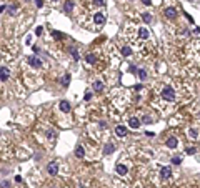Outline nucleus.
<instances>
[{
	"mask_svg": "<svg viewBox=\"0 0 200 188\" xmlns=\"http://www.w3.org/2000/svg\"><path fill=\"white\" fill-rule=\"evenodd\" d=\"M172 163H174V165H180V163H182V158L180 157H172Z\"/></svg>",
	"mask_w": 200,
	"mask_h": 188,
	"instance_id": "bb28decb",
	"label": "nucleus"
},
{
	"mask_svg": "<svg viewBox=\"0 0 200 188\" xmlns=\"http://www.w3.org/2000/svg\"><path fill=\"white\" fill-rule=\"evenodd\" d=\"M93 4H97V5H105V0H93Z\"/></svg>",
	"mask_w": 200,
	"mask_h": 188,
	"instance_id": "72a5a7b5",
	"label": "nucleus"
},
{
	"mask_svg": "<svg viewBox=\"0 0 200 188\" xmlns=\"http://www.w3.org/2000/svg\"><path fill=\"white\" fill-rule=\"evenodd\" d=\"M160 175H162V178H170V177H172V168H170V167H164L162 170H160Z\"/></svg>",
	"mask_w": 200,
	"mask_h": 188,
	"instance_id": "9b49d317",
	"label": "nucleus"
},
{
	"mask_svg": "<svg viewBox=\"0 0 200 188\" xmlns=\"http://www.w3.org/2000/svg\"><path fill=\"white\" fill-rule=\"evenodd\" d=\"M145 135H147V137H149V138H154V137H155V133H154V132H147V133H145Z\"/></svg>",
	"mask_w": 200,
	"mask_h": 188,
	"instance_id": "e433bc0d",
	"label": "nucleus"
},
{
	"mask_svg": "<svg viewBox=\"0 0 200 188\" xmlns=\"http://www.w3.org/2000/svg\"><path fill=\"white\" fill-rule=\"evenodd\" d=\"M15 182H17V183L22 182V177H20V175H17V177H15Z\"/></svg>",
	"mask_w": 200,
	"mask_h": 188,
	"instance_id": "58836bf2",
	"label": "nucleus"
},
{
	"mask_svg": "<svg viewBox=\"0 0 200 188\" xmlns=\"http://www.w3.org/2000/svg\"><path fill=\"white\" fill-rule=\"evenodd\" d=\"M52 35H53V38H65V35L60 32H52Z\"/></svg>",
	"mask_w": 200,
	"mask_h": 188,
	"instance_id": "a878e982",
	"label": "nucleus"
},
{
	"mask_svg": "<svg viewBox=\"0 0 200 188\" xmlns=\"http://www.w3.org/2000/svg\"><path fill=\"white\" fill-rule=\"evenodd\" d=\"M75 157H77V158H83V157H85V150H83L82 145H77V148H75Z\"/></svg>",
	"mask_w": 200,
	"mask_h": 188,
	"instance_id": "4468645a",
	"label": "nucleus"
},
{
	"mask_svg": "<svg viewBox=\"0 0 200 188\" xmlns=\"http://www.w3.org/2000/svg\"><path fill=\"white\" fill-rule=\"evenodd\" d=\"M115 172H117L118 175H127V172H128V168L125 167V165H122V163H118L117 167H115Z\"/></svg>",
	"mask_w": 200,
	"mask_h": 188,
	"instance_id": "f8f14e48",
	"label": "nucleus"
},
{
	"mask_svg": "<svg viewBox=\"0 0 200 188\" xmlns=\"http://www.w3.org/2000/svg\"><path fill=\"white\" fill-rule=\"evenodd\" d=\"M63 10H65L67 13H70V12L73 10V0H67L65 5H63Z\"/></svg>",
	"mask_w": 200,
	"mask_h": 188,
	"instance_id": "f3484780",
	"label": "nucleus"
},
{
	"mask_svg": "<svg viewBox=\"0 0 200 188\" xmlns=\"http://www.w3.org/2000/svg\"><path fill=\"white\" fill-rule=\"evenodd\" d=\"M47 173L52 175V177H55L57 173H58V163H57V162H50V163H48V165H47Z\"/></svg>",
	"mask_w": 200,
	"mask_h": 188,
	"instance_id": "f03ea898",
	"label": "nucleus"
},
{
	"mask_svg": "<svg viewBox=\"0 0 200 188\" xmlns=\"http://www.w3.org/2000/svg\"><path fill=\"white\" fill-rule=\"evenodd\" d=\"M144 120H145V123H152V122H154V120H152V117H145Z\"/></svg>",
	"mask_w": 200,
	"mask_h": 188,
	"instance_id": "c9c22d12",
	"label": "nucleus"
},
{
	"mask_svg": "<svg viewBox=\"0 0 200 188\" xmlns=\"http://www.w3.org/2000/svg\"><path fill=\"white\" fill-rule=\"evenodd\" d=\"M115 152V145L113 143H107L105 145V148H103V155H110V153Z\"/></svg>",
	"mask_w": 200,
	"mask_h": 188,
	"instance_id": "ddd939ff",
	"label": "nucleus"
},
{
	"mask_svg": "<svg viewBox=\"0 0 200 188\" xmlns=\"http://www.w3.org/2000/svg\"><path fill=\"white\" fill-rule=\"evenodd\" d=\"M68 52H70V55H72V58L75 62H78V58H80V55H78V52H77V48H73V47H70L68 48Z\"/></svg>",
	"mask_w": 200,
	"mask_h": 188,
	"instance_id": "6ab92c4d",
	"label": "nucleus"
},
{
	"mask_svg": "<svg viewBox=\"0 0 200 188\" xmlns=\"http://www.w3.org/2000/svg\"><path fill=\"white\" fill-rule=\"evenodd\" d=\"M189 2H194V0H189Z\"/></svg>",
	"mask_w": 200,
	"mask_h": 188,
	"instance_id": "a19ab883",
	"label": "nucleus"
},
{
	"mask_svg": "<svg viewBox=\"0 0 200 188\" xmlns=\"http://www.w3.org/2000/svg\"><path fill=\"white\" fill-rule=\"evenodd\" d=\"M28 63H30L33 68H42V60L37 58V57H30V58H28Z\"/></svg>",
	"mask_w": 200,
	"mask_h": 188,
	"instance_id": "0eeeda50",
	"label": "nucleus"
},
{
	"mask_svg": "<svg viewBox=\"0 0 200 188\" xmlns=\"http://www.w3.org/2000/svg\"><path fill=\"white\" fill-rule=\"evenodd\" d=\"M52 2H57V0H52Z\"/></svg>",
	"mask_w": 200,
	"mask_h": 188,
	"instance_id": "ea45409f",
	"label": "nucleus"
},
{
	"mask_svg": "<svg viewBox=\"0 0 200 188\" xmlns=\"http://www.w3.org/2000/svg\"><path fill=\"white\" fill-rule=\"evenodd\" d=\"M58 108H60L63 113H68L70 108H72V105H70V102H67V100H62V102L58 103Z\"/></svg>",
	"mask_w": 200,
	"mask_h": 188,
	"instance_id": "423d86ee",
	"label": "nucleus"
},
{
	"mask_svg": "<svg viewBox=\"0 0 200 188\" xmlns=\"http://www.w3.org/2000/svg\"><path fill=\"white\" fill-rule=\"evenodd\" d=\"M90 98H92V92H85V95H83V100H85V102H88Z\"/></svg>",
	"mask_w": 200,
	"mask_h": 188,
	"instance_id": "cd10ccee",
	"label": "nucleus"
},
{
	"mask_svg": "<svg viewBox=\"0 0 200 188\" xmlns=\"http://www.w3.org/2000/svg\"><path fill=\"white\" fill-rule=\"evenodd\" d=\"M42 33H43V28H42V27H37V28H35V35L40 37Z\"/></svg>",
	"mask_w": 200,
	"mask_h": 188,
	"instance_id": "c85d7f7f",
	"label": "nucleus"
},
{
	"mask_svg": "<svg viewBox=\"0 0 200 188\" xmlns=\"http://www.w3.org/2000/svg\"><path fill=\"white\" fill-rule=\"evenodd\" d=\"M85 62L90 63V65H93V63H97V57L93 55V53H87L85 55Z\"/></svg>",
	"mask_w": 200,
	"mask_h": 188,
	"instance_id": "2eb2a0df",
	"label": "nucleus"
},
{
	"mask_svg": "<svg viewBox=\"0 0 200 188\" xmlns=\"http://www.w3.org/2000/svg\"><path fill=\"white\" fill-rule=\"evenodd\" d=\"M142 20H144L145 23H150V22H152V15H150L149 12H145V13H142Z\"/></svg>",
	"mask_w": 200,
	"mask_h": 188,
	"instance_id": "4be33fe9",
	"label": "nucleus"
},
{
	"mask_svg": "<svg viewBox=\"0 0 200 188\" xmlns=\"http://www.w3.org/2000/svg\"><path fill=\"white\" fill-rule=\"evenodd\" d=\"M164 15L167 17V18H175V17L179 15V12H177V9H174V7H167L164 10Z\"/></svg>",
	"mask_w": 200,
	"mask_h": 188,
	"instance_id": "20e7f679",
	"label": "nucleus"
},
{
	"mask_svg": "<svg viewBox=\"0 0 200 188\" xmlns=\"http://www.w3.org/2000/svg\"><path fill=\"white\" fill-rule=\"evenodd\" d=\"M177 145H179V140H177L175 137L167 138V148H177Z\"/></svg>",
	"mask_w": 200,
	"mask_h": 188,
	"instance_id": "9d476101",
	"label": "nucleus"
},
{
	"mask_svg": "<svg viewBox=\"0 0 200 188\" xmlns=\"http://www.w3.org/2000/svg\"><path fill=\"white\" fill-rule=\"evenodd\" d=\"M122 55L123 57H130L132 55V48H130V47H122Z\"/></svg>",
	"mask_w": 200,
	"mask_h": 188,
	"instance_id": "412c9836",
	"label": "nucleus"
},
{
	"mask_svg": "<svg viewBox=\"0 0 200 188\" xmlns=\"http://www.w3.org/2000/svg\"><path fill=\"white\" fill-rule=\"evenodd\" d=\"M93 22H95V25L102 27L105 23V13L102 12H97V13H93Z\"/></svg>",
	"mask_w": 200,
	"mask_h": 188,
	"instance_id": "7ed1b4c3",
	"label": "nucleus"
},
{
	"mask_svg": "<svg viewBox=\"0 0 200 188\" xmlns=\"http://www.w3.org/2000/svg\"><path fill=\"white\" fill-rule=\"evenodd\" d=\"M137 75H139L140 80H145V78H147V72H145L144 68H140V70H137Z\"/></svg>",
	"mask_w": 200,
	"mask_h": 188,
	"instance_id": "5701e85b",
	"label": "nucleus"
},
{
	"mask_svg": "<svg viewBox=\"0 0 200 188\" xmlns=\"http://www.w3.org/2000/svg\"><path fill=\"white\" fill-rule=\"evenodd\" d=\"M7 12H9V15H15L17 7L15 5H9V7H7Z\"/></svg>",
	"mask_w": 200,
	"mask_h": 188,
	"instance_id": "b1692460",
	"label": "nucleus"
},
{
	"mask_svg": "<svg viewBox=\"0 0 200 188\" xmlns=\"http://www.w3.org/2000/svg\"><path fill=\"white\" fill-rule=\"evenodd\" d=\"M128 127L133 128V130L140 128V120H139V118H135V117H132L130 120H128Z\"/></svg>",
	"mask_w": 200,
	"mask_h": 188,
	"instance_id": "1a4fd4ad",
	"label": "nucleus"
},
{
	"mask_svg": "<svg viewBox=\"0 0 200 188\" xmlns=\"http://www.w3.org/2000/svg\"><path fill=\"white\" fill-rule=\"evenodd\" d=\"M47 137H48V138H53V132H52V130H48V132H47Z\"/></svg>",
	"mask_w": 200,
	"mask_h": 188,
	"instance_id": "4c0bfd02",
	"label": "nucleus"
},
{
	"mask_svg": "<svg viewBox=\"0 0 200 188\" xmlns=\"http://www.w3.org/2000/svg\"><path fill=\"white\" fill-rule=\"evenodd\" d=\"M70 80H72V77H70V73H65V75H63V77H62V85H63V87H68V85H70Z\"/></svg>",
	"mask_w": 200,
	"mask_h": 188,
	"instance_id": "dca6fc26",
	"label": "nucleus"
},
{
	"mask_svg": "<svg viewBox=\"0 0 200 188\" xmlns=\"http://www.w3.org/2000/svg\"><path fill=\"white\" fill-rule=\"evenodd\" d=\"M144 5H152V0H142Z\"/></svg>",
	"mask_w": 200,
	"mask_h": 188,
	"instance_id": "f704fd0d",
	"label": "nucleus"
},
{
	"mask_svg": "<svg viewBox=\"0 0 200 188\" xmlns=\"http://www.w3.org/2000/svg\"><path fill=\"white\" fill-rule=\"evenodd\" d=\"M35 5L38 7V9H42V7H43V0H35Z\"/></svg>",
	"mask_w": 200,
	"mask_h": 188,
	"instance_id": "2f4dec72",
	"label": "nucleus"
},
{
	"mask_svg": "<svg viewBox=\"0 0 200 188\" xmlns=\"http://www.w3.org/2000/svg\"><path fill=\"white\" fill-rule=\"evenodd\" d=\"M0 188H10V182L9 180H2L0 182Z\"/></svg>",
	"mask_w": 200,
	"mask_h": 188,
	"instance_id": "393cba45",
	"label": "nucleus"
},
{
	"mask_svg": "<svg viewBox=\"0 0 200 188\" xmlns=\"http://www.w3.org/2000/svg\"><path fill=\"white\" fill-rule=\"evenodd\" d=\"M190 137L197 138V137H199V132H197V130H190Z\"/></svg>",
	"mask_w": 200,
	"mask_h": 188,
	"instance_id": "c756f323",
	"label": "nucleus"
},
{
	"mask_svg": "<svg viewBox=\"0 0 200 188\" xmlns=\"http://www.w3.org/2000/svg\"><path fill=\"white\" fill-rule=\"evenodd\" d=\"M128 72H132V73H137V67H135V65H130V67H128Z\"/></svg>",
	"mask_w": 200,
	"mask_h": 188,
	"instance_id": "473e14b6",
	"label": "nucleus"
},
{
	"mask_svg": "<svg viewBox=\"0 0 200 188\" xmlns=\"http://www.w3.org/2000/svg\"><path fill=\"white\" fill-rule=\"evenodd\" d=\"M162 98L167 100V102H174L175 100V92L172 87H165L164 90H162Z\"/></svg>",
	"mask_w": 200,
	"mask_h": 188,
	"instance_id": "f257e3e1",
	"label": "nucleus"
},
{
	"mask_svg": "<svg viewBox=\"0 0 200 188\" xmlns=\"http://www.w3.org/2000/svg\"><path fill=\"white\" fill-rule=\"evenodd\" d=\"M139 37H140V38H144V40H145V38H149V30H147V28H140V30H139Z\"/></svg>",
	"mask_w": 200,
	"mask_h": 188,
	"instance_id": "aec40b11",
	"label": "nucleus"
},
{
	"mask_svg": "<svg viewBox=\"0 0 200 188\" xmlns=\"http://www.w3.org/2000/svg\"><path fill=\"white\" fill-rule=\"evenodd\" d=\"M10 77V70L9 68H5V67H0V80L7 82V78Z\"/></svg>",
	"mask_w": 200,
	"mask_h": 188,
	"instance_id": "6e6552de",
	"label": "nucleus"
},
{
	"mask_svg": "<svg viewBox=\"0 0 200 188\" xmlns=\"http://www.w3.org/2000/svg\"><path fill=\"white\" fill-rule=\"evenodd\" d=\"M115 135H117V137H120V138L127 137V127H123V125H117V127H115Z\"/></svg>",
	"mask_w": 200,
	"mask_h": 188,
	"instance_id": "39448f33",
	"label": "nucleus"
},
{
	"mask_svg": "<svg viewBox=\"0 0 200 188\" xmlns=\"http://www.w3.org/2000/svg\"><path fill=\"white\" fill-rule=\"evenodd\" d=\"M197 153V148H189L187 150V155H195Z\"/></svg>",
	"mask_w": 200,
	"mask_h": 188,
	"instance_id": "7c9ffc66",
	"label": "nucleus"
},
{
	"mask_svg": "<svg viewBox=\"0 0 200 188\" xmlns=\"http://www.w3.org/2000/svg\"><path fill=\"white\" fill-rule=\"evenodd\" d=\"M102 90H103V83L100 80H95L93 82V92H97L98 93V92H102Z\"/></svg>",
	"mask_w": 200,
	"mask_h": 188,
	"instance_id": "a211bd4d",
	"label": "nucleus"
}]
</instances>
